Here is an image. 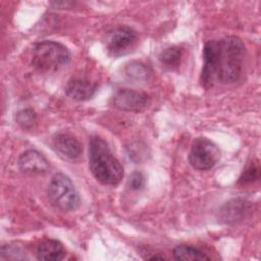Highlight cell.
<instances>
[{
    "label": "cell",
    "mask_w": 261,
    "mask_h": 261,
    "mask_svg": "<svg viewBox=\"0 0 261 261\" xmlns=\"http://www.w3.org/2000/svg\"><path fill=\"white\" fill-rule=\"evenodd\" d=\"M246 48L236 36L206 42L203 50L204 65L201 73L203 86L209 87L217 80L222 84H231L240 80L244 70Z\"/></svg>",
    "instance_id": "cell-1"
},
{
    "label": "cell",
    "mask_w": 261,
    "mask_h": 261,
    "mask_svg": "<svg viewBox=\"0 0 261 261\" xmlns=\"http://www.w3.org/2000/svg\"><path fill=\"white\" fill-rule=\"evenodd\" d=\"M89 166L94 177L103 185L115 186L123 177V167L99 136L89 141Z\"/></svg>",
    "instance_id": "cell-2"
},
{
    "label": "cell",
    "mask_w": 261,
    "mask_h": 261,
    "mask_svg": "<svg viewBox=\"0 0 261 261\" xmlns=\"http://www.w3.org/2000/svg\"><path fill=\"white\" fill-rule=\"evenodd\" d=\"M70 53L61 43L42 41L35 45L32 55V64L40 72H55L68 64Z\"/></svg>",
    "instance_id": "cell-3"
},
{
    "label": "cell",
    "mask_w": 261,
    "mask_h": 261,
    "mask_svg": "<svg viewBox=\"0 0 261 261\" xmlns=\"http://www.w3.org/2000/svg\"><path fill=\"white\" fill-rule=\"evenodd\" d=\"M48 195L53 206L64 212L76 210L81 203L80 195L73 182L67 175L60 172L52 177Z\"/></svg>",
    "instance_id": "cell-4"
},
{
    "label": "cell",
    "mask_w": 261,
    "mask_h": 261,
    "mask_svg": "<svg viewBox=\"0 0 261 261\" xmlns=\"http://www.w3.org/2000/svg\"><path fill=\"white\" fill-rule=\"evenodd\" d=\"M219 158L220 150L211 140L205 137L194 140L189 154V162L193 168L208 170L217 163Z\"/></svg>",
    "instance_id": "cell-5"
},
{
    "label": "cell",
    "mask_w": 261,
    "mask_h": 261,
    "mask_svg": "<svg viewBox=\"0 0 261 261\" xmlns=\"http://www.w3.org/2000/svg\"><path fill=\"white\" fill-rule=\"evenodd\" d=\"M112 106L127 112H141L150 104V97L140 91L132 89H119L111 98Z\"/></svg>",
    "instance_id": "cell-6"
},
{
    "label": "cell",
    "mask_w": 261,
    "mask_h": 261,
    "mask_svg": "<svg viewBox=\"0 0 261 261\" xmlns=\"http://www.w3.org/2000/svg\"><path fill=\"white\" fill-rule=\"evenodd\" d=\"M137 41V33L134 29L123 25L115 29L106 40L107 51L116 56L127 52Z\"/></svg>",
    "instance_id": "cell-7"
},
{
    "label": "cell",
    "mask_w": 261,
    "mask_h": 261,
    "mask_svg": "<svg viewBox=\"0 0 261 261\" xmlns=\"http://www.w3.org/2000/svg\"><path fill=\"white\" fill-rule=\"evenodd\" d=\"M54 150L64 159L76 160L81 157L83 149L80 141L69 133H58L53 138Z\"/></svg>",
    "instance_id": "cell-8"
},
{
    "label": "cell",
    "mask_w": 261,
    "mask_h": 261,
    "mask_svg": "<svg viewBox=\"0 0 261 261\" xmlns=\"http://www.w3.org/2000/svg\"><path fill=\"white\" fill-rule=\"evenodd\" d=\"M96 91L97 85L85 77H72L64 88L65 94L74 101H87L95 95Z\"/></svg>",
    "instance_id": "cell-9"
},
{
    "label": "cell",
    "mask_w": 261,
    "mask_h": 261,
    "mask_svg": "<svg viewBox=\"0 0 261 261\" xmlns=\"http://www.w3.org/2000/svg\"><path fill=\"white\" fill-rule=\"evenodd\" d=\"M18 167L25 173H45L49 169V162L38 151L28 150L20 155Z\"/></svg>",
    "instance_id": "cell-10"
},
{
    "label": "cell",
    "mask_w": 261,
    "mask_h": 261,
    "mask_svg": "<svg viewBox=\"0 0 261 261\" xmlns=\"http://www.w3.org/2000/svg\"><path fill=\"white\" fill-rule=\"evenodd\" d=\"M65 250L57 240H45L37 248V258L42 261H59L63 259Z\"/></svg>",
    "instance_id": "cell-11"
},
{
    "label": "cell",
    "mask_w": 261,
    "mask_h": 261,
    "mask_svg": "<svg viewBox=\"0 0 261 261\" xmlns=\"http://www.w3.org/2000/svg\"><path fill=\"white\" fill-rule=\"evenodd\" d=\"M249 211V203L245 200L234 199L226 203L220 210V218L226 223L241 220Z\"/></svg>",
    "instance_id": "cell-12"
},
{
    "label": "cell",
    "mask_w": 261,
    "mask_h": 261,
    "mask_svg": "<svg viewBox=\"0 0 261 261\" xmlns=\"http://www.w3.org/2000/svg\"><path fill=\"white\" fill-rule=\"evenodd\" d=\"M172 255L175 260L180 261H203L210 259L203 251L186 245L175 247L172 251Z\"/></svg>",
    "instance_id": "cell-13"
},
{
    "label": "cell",
    "mask_w": 261,
    "mask_h": 261,
    "mask_svg": "<svg viewBox=\"0 0 261 261\" xmlns=\"http://www.w3.org/2000/svg\"><path fill=\"white\" fill-rule=\"evenodd\" d=\"M181 50L177 47H170L165 49L164 51H162L159 55V61L160 63L169 69H173L176 68L179 63H180V59H181Z\"/></svg>",
    "instance_id": "cell-14"
},
{
    "label": "cell",
    "mask_w": 261,
    "mask_h": 261,
    "mask_svg": "<svg viewBox=\"0 0 261 261\" xmlns=\"http://www.w3.org/2000/svg\"><path fill=\"white\" fill-rule=\"evenodd\" d=\"M125 73L133 80L136 81H146L149 77V70L145 64L135 61L129 63L125 68Z\"/></svg>",
    "instance_id": "cell-15"
},
{
    "label": "cell",
    "mask_w": 261,
    "mask_h": 261,
    "mask_svg": "<svg viewBox=\"0 0 261 261\" xmlns=\"http://www.w3.org/2000/svg\"><path fill=\"white\" fill-rule=\"evenodd\" d=\"M16 122L23 129H30L36 122V113L31 108L22 109L16 114Z\"/></svg>",
    "instance_id": "cell-16"
},
{
    "label": "cell",
    "mask_w": 261,
    "mask_h": 261,
    "mask_svg": "<svg viewBox=\"0 0 261 261\" xmlns=\"http://www.w3.org/2000/svg\"><path fill=\"white\" fill-rule=\"evenodd\" d=\"M0 259L1 260H7V259L21 260V259H25V256L23 254V251L19 247H16L14 245H4L1 247Z\"/></svg>",
    "instance_id": "cell-17"
},
{
    "label": "cell",
    "mask_w": 261,
    "mask_h": 261,
    "mask_svg": "<svg viewBox=\"0 0 261 261\" xmlns=\"http://www.w3.org/2000/svg\"><path fill=\"white\" fill-rule=\"evenodd\" d=\"M259 166L256 163H251L250 165L247 166V168L243 171L239 182L241 184H250L258 179L259 177Z\"/></svg>",
    "instance_id": "cell-18"
},
{
    "label": "cell",
    "mask_w": 261,
    "mask_h": 261,
    "mask_svg": "<svg viewBox=\"0 0 261 261\" xmlns=\"http://www.w3.org/2000/svg\"><path fill=\"white\" fill-rule=\"evenodd\" d=\"M145 184H146V178L141 171H135L129 176L128 185H129V188L134 191L142 190L145 187Z\"/></svg>",
    "instance_id": "cell-19"
}]
</instances>
